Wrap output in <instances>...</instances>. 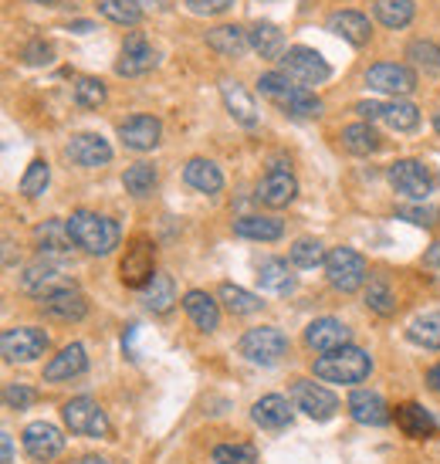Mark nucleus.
I'll return each mask as SVG.
<instances>
[{"instance_id": "nucleus-21", "label": "nucleus", "mask_w": 440, "mask_h": 464, "mask_svg": "<svg viewBox=\"0 0 440 464\" xmlns=\"http://www.w3.org/2000/svg\"><path fill=\"white\" fill-rule=\"evenodd\" d=\"M159 136H163V126H159L156 116H129L126 122H119V140L126 142L129 150H136V153L153 150Z\"/></svg>"}, {"instance_id": "nucleus-47", "label": "nucleus", "mask_w": 440, "mask_h": 464, "mask_svg": "<svg viewBox=\"0 0 440 464\" xmlns=\"http://www.w3.org/2000/svg\"><path fill=\"white\" fill-rule=\"evenodd\" d=\"M75 102L81 105V109H99V105L105 102V85L99 78H78Z\"/></svg>"}, {"instance_id": "nucleus-40", "label": "nucleus", "mask_w": 440, "mask_h": 464, "mask_svg": "<svg viewBox=\"0 0 440 464\" xmlns=\"http://www.w3.org/2000/svg\"><path fill=\"white\" fill-rule=\"evenodd\" d=\"M407 335L414 339L416 346L424 349H440V312H427V315H416Z\"/></svg>"}, {"instance_id": "nucleus-42", "label": "nucleus", "mask_w": 440, "mask_h": 464, "mask_svg": "<svg viewBox=\"0 0 440 464\" xmlns=\"http://www.w3.org/2000/svg\"><path fill=\"white\" fill-rule=\"evenodd\" d=\"M288 255H292L295 268H319V265H325V247L315 237H298Z\"/></svg>"}, {"instance_id": "nucleus-18", "label": "nucleus", "mask_w": 440, "mask_h": 464, "mask_svg": "<svg viewBox=\"0 0 440 464\" xmlns=\"http://www.w3.org/2000/svg\"><path fill=\"white\" fill-rule=\"evenodd\" d=\"M298 194V180L282 167H272L264 177L258 180V200L264 207H272V210H282L295 200Z\"/></svg>"}, {"instance_id": "nucleus-35", "label": "nucleus", "mask_w": 440, "mask_h": 464, "mask_svg": "<svg viewBox=\"0 0 440 464\" xmlns=\"http://www.w3.org/2000/svg\"><path fill=\"white\" fill-rule=\"evenodd\" d=\"M342 146L349 150V153H356V156H369V153H376L379 146H383V140H379V132L369 126V122H352V126H346L342 130Z\"/></svg>"}, {"instance_id": "nucleus-12", "label": "nucleus", "mask_w": 440, "mask_h": 464, "mask_svg": "<svg viewBox=\"0 0 440 464\" xmlns=\"http://www.w3.org/2000/svg\"><path fill=\"white\" fill-rule=\"evenodd\" d=\"M292 403L311 420H332L339 411L336 393L325 390L322 383H311V380H295L292 383Z\"/></svg>"}, {"instance_id": "nucleus-53", "label": "nucleus", "mask_w": 440, "mask_h": 464, "mask_svg": "<svg viewBox=\"0 0 440 464\" xmlns=\"http://www.w3.org/2000/svg\"><path fill=\"white\" fill-rule=\"evenodd\" d=\"M0 438H4V464H14V440H11V434L4 430Z\"/></svg>"}, {"instance_id": "nucleus-49", "label": "nucleus", "mask_w": 440, "mask_h": 464, "mask_svg": "<svg viewBox=\"0 0 440 464\" xmlns=\"http://www.w3.org/2000/svg\"><path fill=\"white\" fill-rule=\"evenodd\" d=\"M187 11L196 14V17H217V14L231 11L234 0H183Z\"/></svg>"}, {"instance_id": "nucleus-22", "label": "nucleus", "mask_w": 440, "mask_h": 464, "mask_svg": "<svg viewBox=\"0 0 440 464\" xmlns=\"http://www.w3.org/2000/svg\"><path fill=\"white\" fill-rule=\"evenodd\" d=\"M305 343L315 353H336V349L349 346V329L339 323V319H332V315H325V319H315L305 329Z\"/></svg>"}, {"instance_id": "nucleus-37", "label": "nucleus", "mask_w": 440, "mask_h": 464, "mask_svg": "<svg viewBox=\"0 0 440 464\" xmlns=\"http://www.w3.org/2000/svg\"><path fill=\"white\" fill-rule=\"evenodd\" d=\"M95 7L102 14L105 21L122 27H136L143 21V4L139 0H95Z\"/></svg>"}, {"instance_id": "nucleus-50", "label": "nucleus", "mask_w": 440, "mask_h": 464, "mask_svg": "<svg viewBox=\"0 0 440 464\" xmlns=\"http://www.w3.org/2000/svg\"><path fill=\"white\" fill-rule=\"evenodd\" d=\"M21 58H24V65H48L54 58V48L48 41H31L24 52H21Z\"/></svg>"}, {"instance_id": "nucleus-45", "label": "nucleus", "mask_w": 440, "mask_h": 464, "mask_svg": "<svg viewBox=\"0 0 440 464\" xmlns=\"http://www.w3.org/2000/svg\"><path fill=\"white\" fill-rule=\"evenodd\" d=\"M407 58L424 72H440V48L434 41H410L407 44Z\"/></svg>"}, {"instance_id": "nucleus-17", "label": "nucleus", "mask_w": 440, "mask_h": 464, "mask_svg": "<svg viewBox=\"0 0 440 464\" xmlns=\"http://www.w3.org/2000/svg\"><path fill=\"white\" fill-rule=\"evenodd\" d=\"M21 440H24V451L34 458V461H52V458H58V454L65 451V438H62V430L54 424H48V420H34V424L24 427V434H21Z\"/></svg>"}, {"instance_id": "nucleus-5", "label": "nucleus", "mask_w": 440, "mask_h": 464, "mask_svg": "<svg viewBox=\"0 0 440 464\" xmlns=\"http://www.w3.org/2000/svg\"><path fill=\"white\" fill-rule=\"evenodd\" d=\"M387 177L393 183V190L410 197V200H427L434 194V187H437V173L427 163H420V160H397V163H389Z\"/></svg>"}, {"instance_id": "nucleus-38", "label": "nucleus", "mask_w": 440, "mask_h": 464, "mask_svg": "<svg viewBox=\"0 0 440 464\" xmlns=\"http://www.w3.org/2000/svg\"><path fill=\"white\" fill-rule=\"evenodd\" d=\"M373 14L383 27H407L414 21V0H376Z\"/></svg>"}, {"instance_id": "nucleus-29", "label": "nucleus", "mask_w": 440, "mask_h": 464, "mask_svg": "<svg viewBox=\"0 0 440 464\" xmlns=\"http://www.w3.org/2000/svg\"><path fill=\"white\" fill-rule=\"evenodd\" d=\"M183 180H187V187H194L196 194H217L220 187H224V173H220L217 163L196 156V160H190L183 167Z\"/></svg>"}, {"instance_id": "nucleus-26", "label": "nucleus", "mask_w": 440, "mask_h": 464, "mask_svg": "<svg viewBox=\"0 0 440 464\" xmlns=\"http://www.w3.org/2000/svg\"><path fill=\"white\" fill-rule=\"evenodd\" d=\"M34 241H38L41 255H52V258H62L72 251V231H68V220H44L41 227H34Z\"/></svg>"}, {"instance_id": "nucleus-41", "label": "nucleus", "mask_w": 440, "mask_h": 464, "mask_svg": "<svg viewBox=\"0 0 440 464\" xmlns=\"http://www.w3.org/2000/svg\"><path fill=\"white\" fill-rule=\"evenodd\" d=\"M122 183H126V194L149 197L153 194V187H156V169L149 167V163H132V167L126 169Z\"/></svg>"}, {"instance_id": "nucleus-2", "label": "nucleus", "mask_w": 440, "mask_h": 464, "mask_svg": "<svg viewBox=\"0 0 440 464\" xmlns=\"http://www.w3.org/2000/svg\"><path fill=\"white\" fill-rule=\"evenodd\" d=\"M68 231H72L75 247H81L85 255H112L122 237L116 220L95 214V210H75L68 218Z\"/></svg>"}, {"instance_id": "nucleus-13", "label": "nucleus", "mask_w": 440, "mask_h": 464, "mask_svg": "<svg viewBox=\"0 0 440 464\" xmlns=\"http://www.w3.org/2000/svg\"><path fill=\"white\" fill-rule=\"evenodd\" d=\"M366 85L383 95H393V99H403L416 89V72L407 65H397V62H379L366 72Z\"/></svg>"}, {"instance_id": "nucleus-44", "label": "nucleus", "mask_w": 440, "mask_h": 464, "mask_svg": "<svg viewBox=\"0 0 440 464\" xmlns=\"http://www.w3.org/2000/svg\"><path fill=\"white\" fill-rule=\"evenodd\" d=\"M48 180H52V169L44 160H31V167L24 169V177H21V194L24 197H41L48 190Z\"/></svg>"}, {"instance_id": "nucleus-25", "label": "nucleus", "mask_w": 440, "mask_h": 464, "mask_svg": "<svg viewBox=\"0 0 440 464\" xmlns=\"http://www.w3.org/2000/svg\"><path fill=\"white\" fill-rule=\"evenodd\" d=\"M329 31L339 34V38H346L349 44H356V48H363L366 41L373 38L369 17L359 11H336L332 17H329Z\"/></svg>"}, {"instance_id": "nucleus-30", "label": "nucleus", "mask_w": 440, "mask_h": 464, "mask_svg": "<svg viewBox=\"0 0 440 464\" xmlns=\"http://www.w3.org/2000/svg\"><path fill=\"white\" fill-rule=\"evenodd\" d=\"M183 309H187L190 323H194L200 333H214L220 325L217 302H214L207 292H187V295H183Z\"/></svg>"}, {"instance_id": "nucleus-11", "label": "nucleus", "mask_w": 440, "mask_h": 464, "mask_svg": "<svg viewBox=\"0 0 440 464\" xmlns=\"http://www.w3.org/2000/svg\"><path fill=\"white\" fill-rule=\"evenodd\" d=\"M119 278L129 288H146L156 278V247L146 237H136L126 247V258L119 265Z\"/></svg>"}, {"instance_id": "nucleus-31", "label": "nucleus", "mask_w": 440, "mask_h": 464, "mask_svg": "<svg viewBox=\"0 0 440 464\" xmlns=\"http://www.w3.org/2000/svg\"><path fill=\"white\" fill-rule=\"evenodd\" d=\"M251 48L261 54V58H268V62H282L285 58V34L278 31V24L272 21H258V24H251Z\"/></svg>"}, {"instance_id": "nucleus-32", "label": "nucleus", "mask_w": 440, "mask_h": 464, "mask_svg": "<svg viewBox=\"0 0 440 464\" xmlns=\"http://www.w3.org/2000/svg\"><path fill=\"white\" fill-rule=\"evenodd\" d=\"M251 417H254V424H261L264 430H282V427L292 420V407H288L285 397L268 393V397H261L258 403H254Z\"/></svg>"}, {"instance_id": "nucleus-28", "label": "nucleus", "mask_w": 440, "mask_h": 464, "mask_svg": "<svg viewBox=\"0 0 440 464\" xmlns=\"http://www.w3.org/2000/svg\"><path fill=\"white\" fill-rule=\"evenodd\" d=\"M397 427L414 440H427L437 434V420L420 403H403V407H397Z\"/></svg>"}, {"instance_id": "nucleus-56", "label": "nucleus", "mask_w": 440, "mask_h": 464, "mask_svg": "<svg viewBox=\"0 0 440 464\" xmlns=\"http://www.w3.org/2000/svg\"><path fill=\"white\" fill-rule=\"evenodd\" d=\"M75 464H112L109 458H99V454H85V458H78Z\"/></svg>"}, {"instance_id": "nucleus-8", "label": "nucleus", "mask_w": 440, "mask_h": 464, "mask_svg": "<svg viewBox=\"0 0 440 464\" xmlns=\"http://www.w3.org/2000/svg\"><path fill=\"white\" fill-rule=\"evenodd\" d=\"M282 68H285V75L292 78V82H298L301 89L322 85V82H329V75H332V68H329V62H325L322 54L315 52V48H305V44L288 48L285 58H282Z\"/></svg>"}, {"instance_id": "nucleus-6", "label": "nucleus", "mask_w": 440, "mask_h": 464, "mask_svg": "<svg viewBox=\"0 0 440 464\" xmlns=\"http://www.w3.org/2000/svg\"><path fill=\"white\" fill-rule=\"evenodd\" d=\"M62 417H65L72 434H81V438H112L109 417H105V411L91 397L68 400L65 407H62Z\"/></svg>"}, {"instance_id": "nucleus-23", "label": "nucleus", "mask_w": 440, "mask_h": 464, "mask_svg": "<svg viewBox=\"0 0 440 464\" xmlns=\"http://www.w3.org/2000/svg\"><path fill=\"white\" fill-rule=\"evenodd\" d=\"M349 413L366 427H383L389 420L387 400L379 397L376 390H352L349 397Z\"/></svg>"}, {"instance_id": "nucleus-52", "label": "nucleus", "mask_w": 440, "mask_h": 464, "mask_svg": "<svg viewBox=\"0 0 440 464\" xmlns=\"http://www.w3.org/2000/svg\"><path fill=\"white\" fill-rule=\"evenodd\" d=\"M424 268L434 275V282L440 285V245H430L427 255H424Z\"/></svg>"}, {"instance_id": "nucleus-4", "label": "nucleus", "mask_w": 440, "mask_h": 464, "mask_svg": "<svg viewBox=\"0 0 440 464\" xmlns=\"http://www.w3.org/2000/svg\"><path fill=\"white\" fill-rule=\"evenodd\" d=\"M325 275H329V285L339 288V292H359L369 278V271H366V258L359 251H352V247H332L329 255H325Z\"/></svg>"}, {"instance_id": "nucleus-43", "label": "nucleus", "mask_w": 440, "mask_h": 464, "mask_svg": "<svg viewBox=\"0 0 440 464\" xmlns=\"http://www.w3.org/2000/svg\"><path fill=\"white\" fill-rule=\"evenodd\" d=\"M366 305L376 315H393L397 312V298H393V292H389V285L383 278H369V285H366Z\"/></svg>"}, {"instance_id": "nucleus-59", "label": "nucleus", "mask_w": 440, "mask_h": 464, "mask_svg": "<svg viewBox=\"0 0 440 464\" xmlns=\"http://www.w3.org/2000/svg\"><path fill=\"white\" fill-rule=\"evenodd\" d=\"M434 130L440 132V112H437V116H434Z\"/></svg>"}, {"instance_id": "nucleus-7", "label": "nucleus", "mask_w": 440, "mask_h": 464, "mask_svg": "<svg viewBox=\"0 0 440 464\" xmlns=\"http://www.w3.org/2000/svg\"><path fill=\"white\" fill-rule=\"evenodd\" d=\"M288 353V335L278 325H258L241 335V356L258 366H274Z\"/></svg>"}, {"instance_id": "nucleus-54", "label": "nucleus", "mask_w": 440, "mask_h": 464, "mask_svg": "<svg viewBox=\"0 0 440 464\" xmlns=\"http://www.w3.org/2000/svg\"><path fill=\"white\" fill-rule=\"evenodd\" d=\"M4 268H14V241L4 237Z\"/></svg>"}, {"instance_id": "nucleus-3", "label": "nucleus", "mask_w": 440, "mask_h": 464, "mask_svg": "<svg viewBox=\"0 0 440 464\" xmlns=\"http://www.w3.org/2000/svg\"><path fill=\"white\" fill-rule=\"evenodd\" d=\"M373 370V360L369 353L356 346L336 349V353H325L315 360V376L325 380V383H363Z\"/></svg>"}, {"instance_id": "nucleus-15", "label": "nucleus", "mask_w": 440, "mask_h": 464, "mask_svg": "<svg viewBox=\"0 0 440 464\" xmlns=\"http://www.w3.org/2000/svg\"><path fill=\"white\" fill-rule=\"evenodd\" d=\"M156 65V52L149 38H146L143 31H132L129 38L122 41V52H119V62H116V75L122 78H136V75H146V72H153Z\"/></svg>"}, {"instance_id": "nucleus-51", "label": "nucleus", "mask_w": 440, "mask_h": 464, "mask_svg": "<svg viewBox=\"0 0 440 464\" xmlns=\"http://www.w3.org/2000/svg\"><path fill=\"white\" fill-rule=\"evenodd\" d=\"M4 403H7V411H24V407H31L34 403V390L27 387H4Z\"/></svg>"}, {"instance_id": "nucleus-27", "label": "nucleus", "mask_w": 440, "mask_h": 464, "mask_svg": "<svg viewBox=\"0 0 440 464\" xmlns=\"http://www.w3.org/2000/svg\"><path fill=\"white\" fill-rule=\"evenodd\" d=\"M207 44L224 58H241L251 48V31L237 24H220L214 31H207Z\"/></svg>"}, {"instance_id": "nucleus-34", "label": "nucleus", "mask_w": 440, "mask_h": 464, "mask_svg": "<svg viewBox=\"0 0 440 464\" xmlns=\"http://www.w3.org/2000/svg\"><path fill=\"white\" fill-rule=\"evenodd\" d=\"M234 234L237 237H251V241H278L285 227L278 218H261V214H247V218L234 220Z\"/></svg>"}, {"instance_id": "nucleus-46", "label": "nucleus", "mask_w": 440, "mask_h": 464, "mask_svg": "<svg viewBox=\"0 0 440 464\" xmlns=\"http://www.w3.org/2000/svg\"><path fill=\"white\" fill-rule=\"evenodd\" d=\"M214 464H258V451L254 444H217Z\"/></svg>"}, {"instance_id": "nucleus-58", "label": "nucleus", "mask_w": 440, "mask_h": 464, "mask_svg": "<svg viewBox=\"0 0 440 464\" xmlns=\"http://www.w3.org/2000/svg\"><path fill=\"white\" fill-rule=\"evenodd\" d=\"M27 4H44V7H52V4H58V0H27Z\"/></svg>"}, {"instance_id": "nucleus-39", "label": "nucleus", "mask_w": 440, "mask_h": 464, "mask_svg": "<svg viewBox=\"0 0 440 464\" xmlns=\"http://www.w3.org/2000/svg\"><path fill=\"white\" fill-rule=\"evenodd\" d=\"M220 302L227 305V312H234V315H251V312L261 309V298L254 295V292H247V288H241V285H231L224 282L220 285Z\"/></svg>"}, {"instance_id": "nucleus-55", "label": "nucleus", "mask_w": 440, "mask_h": 464, "mask_svg": "<svg viewBox=\"0 0 440 464\" xmlns=\"http://www.w3.org/2000/svg\"><path fill=\"white\" fill-rule=\"evenodd\" d=\"M427 387H430V390H437V393H440V362L427 373Z\"/></svg>"}, {"instance_id": "nucleus-33", "label": "nucleus", "mask_w": 440, "mask_h": 464, "mask_svg": "<svg viewBox=\"0 0 440 464\" xmlns=\"http://www.w3.org/2000/svg\"><path fill=\"white\" fill-rule=\"evenodd\" d=\"M258 285L272 295H288V292H295V275L288 268V261L272 258L258 268Z\"/></svg>"}, {"instance_id": "nucleus-24", "label": "nucleus", "mask_w": 440, "mask_h": 464, "mask_svg": "<svg viewBox=\"0 0 440 464\" xmlns=\"http://www.w3.org/2000/svg\"><path fill=\"white\" fill-rule=\"evenodd\" d=\"M89 370V356H85V346H65L58 356H52V362L44 366V380L48 383H58V380H72V376H81Z\"/></svg>"}, {"instance_id": "nucleus-10", "label": "nucleus", "mask_w": 440, "mask_h": 464, "mask_svg": "<svg viewBox=\"0 0 440 464\" xmlns=\"http://www.w3.org/2000/svg\"><path fill=\"white\" fill-rule=\"evenodd\" d=\"M44 349H48V333L34 325H17L0 335V353L7 362H31L44 356Z\"/></svg>"}, {"instance_id": "nucleus-36", "label": "nucleus", "mask_w": 440, "mask_h": 464, "mask_svg": "<svg viewBox=\"0 0 440 464\" xmlns=\"http://www.w3.org/2000/svg\"><path fill=\"white\" fill-rule=\"evenodd\" d=\"M173 302H177V285H173L169 275L156 271V278L143 288V305L149 312H169Z\"/></svg>"}, {"instance_id": "nucleus-19", "label": "nucleus", "mask_w": 440, "mask_h": 464, "mask_svg": "<svg viewBox=\"0 0 440 464\" xmlns=\"http://www.w3.org/2000/svg\"><path fill=\"white\" fill-rule=\"evenodd\" d=\"M65 153L78 167L95 169V167H105V163L112 160V146H109L105 136H99V132H78V136H72Z\"/></svg>"}, {"instance_id": "nucleus-14", "label": "nucleus", "mask_w": 440, "mask_h": 464, "mask_svg": "<svg viewBox=\"0 0 440 464\" xmlns=\"http://www.w3.org/2000/svg\"><path fill=\"white\" fill-rule=\"evenodd\" d=\"M41 312L54 323H81L89 315V298L72 285H62L41 298Z\"/></svg>"}, {"instance_id": "nucleus-48", "label": "nucleus", "mask_w": 440, "mask_h": 464, "mask_svg": "<svg viewBox=\"0 0 440 464\" xmlns=\"http://www.w3.org/2000/svg\"><path fill=\"white\" fill-rule=\"evenodd\" d=\"M397 218L410 220V224H416V227H434V224L440 220V210L430 204H410V207H400Z\"/></svg>"}, {"instance_id": "nucleus-57", "label": "nucleus", "mask_w": 440, "mask_h": 464, "mask_svg": "<svg viewBox=\"0 0 440 464\" xmlns=\"http://www.w3.org/2000/svg\"><path fill=\"white\" fill-rule=\"evenodd\" d=\"M139 4L153 7V11H167V7H169V0H139Z\"/></svg>"}, {"instance_id": "nucleus-1", "label": "nucleus", "mask_w": 440, "mask_h": 464, "mask_svg": "<svg viewBox=\"0 0 440 464\" xmlns=\"http://www.w3.org/2000/svg\"><path fill=\"white\" fill-rule=\"evenodd\" d=\"M258 89L264 99H272V102L292 119H311L322 112L319 95H315L311 89H301V85L292 82L285 72H268V75H261Z\"/></svg>"}, {"instance_id": "nucleus-16", "label": "nucleus", "mask_w": 440, "mask_h": 464, "mask_svg": "<svg viewBox=\"0 0 440 464\" xmlns=\"http://www.w3.org/2000/svg\"><path fill=\"white\" fill-rule=\"evenodd\" d=\"M62 275H65V265L52 255H41L38 261H31L21 275V288H24L27 295H38L44 298L48 292L54 288H62Z\"/></svg>"}, {"instance_id": "nucleus-9", "label": "nucleus", "mask_w": 440, "mask_h": 464, "mask_svg": "<svg viewBox=\"0 0 440 464\" xmlns=\"http://www.w3.org/2000/svg\"><path fill=\"white\" fill-rule=\"evenodd\" d=\"M356 112L366 122H379V126L397 132H414L420 126V109L414 102H403V99H393V102H359Z\"/></svg>"}, {"instance_id": "nucleus-20", "label": "nucleus", "mask_w": 440, "mask_h": 464, "mask_svg": "<svg viewBox=\"0 0 440 464\" xmlns=\"http://www.w3.org/2000/svg\"><path fill=\"white\" fill-rule=\"evenodd\" d=\"M220 95H224V105H227V112H231L234 122H241L244 130H254V126H258V105H254L251 92H247L241 82L224 78V82H220Z\"/></svg>"}]
</instances>
